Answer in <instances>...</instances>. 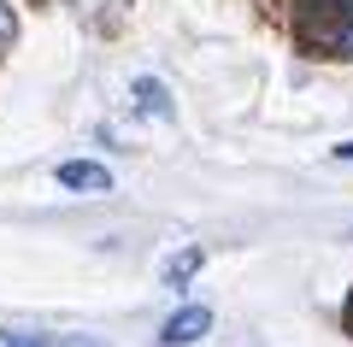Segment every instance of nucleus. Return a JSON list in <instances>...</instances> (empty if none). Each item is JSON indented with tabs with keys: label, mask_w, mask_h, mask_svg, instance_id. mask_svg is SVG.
<instances>
[{
	"label": "nucleus",
	"mask_w": 353,
	"mask_h": 347,
	"mask_svg": "<svg viewBox=\"0 0 353 347\" xmlns=\"http://www.w3.org/2000/svg\"><path fill=\"white\" fill-rule=\"evenodd\" d=\"M59 183L71 188V195H106V188H112V171L94 165V159H65L59 165Z\"/></svg>",
	"instance_id": "obj_3"
},
{
	"label": "nucleus",
	"mask_w": 353,
	"mask_h": 347,
	"mask_svg": "<svg viewBox=\"0 0 353 347\" xmlns=\"http://www.w3.org/2000/svg\"><path fill=\"white\" fill-rule=\"evenodd\" d=\"M294 36L312 53H353V0H294Z\"/></svg>",
	"instance_id": "obj_1"
},
{
	"label": "nucleus",
	"mask_w": 353,
	"mask_h": 347,
	"mask_svg": "<svg viewBox=\"0 0 353 347\" xmlns=\"http://www.w3.org/2000/svg\"><path fill=\"white\" fill-rule=\"evenodd\" d=\"M347 330H353V300H347Z\"/></svg>",
	"instance_id": "obj_9"
},
{
	"label": "nucleus",
	"mask_w": 353,
	"mask_h": 347,
	"mask_svg": "<svg viewBox=\"0 0 353 347\" xmlns=\"http://www.w3.org/2000/svg\"><path fill=\"white\" fill-rule=\"evenodd\" d=\"M53 347H106V341H94V335H53Z\"/></svg>",
	"instance_id": "obj_7"
},
{
	"label": "nucleus",
	"mask_w": 353,
	"mask_h": 347,
	"mask_svg": "<svg viewBox=\"0 0 353 347\" xmlns=\"http://www.w3.org/2000/svg\"><path fill=\"white\" fill-rule=\"evenodd\" d=\"M12 41H18V18H12V6L0 0V53L12 48Z\"/></svg>",
	"instance_id": "obj_6"
},
{
	"label": "nucleus",
	"mask_w": 353,
	"mask_h": 347,
	"mask_svg": "<svg viewBox=\"0 0 353 347\" xmlns=\"http://www.w3.org/2000/svg\"><path fill=\"white\" fill-rule=\"evenodd\" d=\"M336 159H353V141H341V148H336Z\"/></svg>",
	"instance_id": "obj_8"
},
{
	"label": "nucleus",
	"mask_w": 353,
	"mask_h": 347,
	"mask_svg": "<svg viewBox=\"0 0 353 347\" xmlns=\"http://www.w3.org/2000/svg\"><path fill=\"white\" fill-rule=\"evenodd\" d=\"M136 106L153 112V118H171V100H165V88L153 83V77H141V83H136Z\"/></svg>",
	"instance_id": "obj_5"
},
{
	"label": "nucleus",
	"mask_w": 353,
	"mask_h": 347,
	"mask_svg": "<svg viewBox=\"0 0 353 347\" xmlns=\"http://www.w3.org/2000/svg\"><path fill=\"white\" fill-rule=\"evenodd\" d=\"M206 330H212V312H206V306H183L176 318H165L159 347H189V341H201Z\"/></svg>",
	"instance_id": "obj_2"
},
{
	"label": "nucleus",
	"mask_w": 353,
	"mask_h": 347,
	"mask_svg": "<svg viewBox=\"0 0 353 347\" xmlns=\"http://www.w3.org/2000/svg\"><path fill=\"white\" fill-rule=\"evenodd\" d=\"M201 259H206L201 248H189V253H176V259L165 265V283H171V288H189V277L201 271Z\"/></svg>",
	"instance_id": "obj_4"
}]
</instances>
